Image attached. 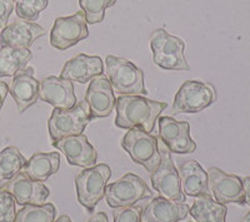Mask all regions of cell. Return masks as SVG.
I'll list each match as a JSON object with an SVG mask.
<instances>
[{"label": "cell", "instance_id": "obj_12", "mask_svg": "<svg viewBox=\"0 0 250 222\" xmlns=\"http://www.w3.org/2000/svg\"><path fill=\"white\" fill-rule=\"evenodd\" d=\"M209 188L213 192L215 201L223 205L236 203L245 205L243 179L235 174H229L218 167H211L208 171Z\"/></svg>", "mask_w": 250, "mask_h": 222}, {"label": "cell", "instance_id": "obj_9", "mask_svg": "<svg viewBox=\"0 0 250 222\" xmlns=\"http://www.w3.org/2000/svg\"><path fill=\"white\" fill-rule=\"evenodd\" d=\"M160 166L150 176L154 190L159 192L163 197L174 202L185 203V195L183 194L179 172L176 170L169 149H160Z\"/></svg>", "mask_w": 250, "mask_h": 222}, {"label": "cell", "instance_id": "obj_6", "mask_svg": "<svg viewBox=\"0 0 250 222\" xmlns=\"http://www.w3.org/2000/svg\"><path fill=\"white\" fill-rule=\"evenodd\" d=\"M110 177L111 170L105 163L85 168L77 176L75 187L78 201L89 212H94L103 197H105L106 182Z\"/></svg>", "mask_w": 250, "mask_h": 222}, {"label": "cell", "instance_id": "obj_7", "mask_svg": "<svg viewBox=\"0 0 250 222\" xmlns=\"http://www.w3.org/2000/svg\"><path fill=\"white\" fill-rule=\"evenodd\" d=\"M216 100V91L211 84L200 80H187L176 92L173 113H199Z\"/></svg>", "mask_w": 250, "mask_h": 222}, {"label": "cell", "instance_id": "obj_26", "mask_svg": "<svg viewBox=\"0 0 250 222\" xmlns=\"http://www.w3.org/2000/svg\"><path fill=\"white\" fill-rule=\"evenodd\" d=\"M57 210L53 203L25 205L17 212L14 222H54Z\"/></svg>", "mask_w": 250, "mask_h": 222}, {"label": "cell", "instance_id": "obj_23", "mask_svg": "<svg viewBox=\"0 0 250 222\" xmlns=\"http://www.w3.org/2000/svg\"><path fill=\"white\" fill-rule=\"evenodd\" d=\"M227 212V206L216 202L210 195L196 197L189 210V214L196 222H225Z\"/></svg>", "mask_w": 250, "mask_h": 222}, {"label": "cell", "instance_id": "obj_3", "mask_svg": "<svg viewBox=\"0 0 250 222\" xmlns=\"http://www.w3.org/2000/svg\"><path fill=\"white\" fill-rule=\"evenodd\" d=\"M153 60L165 71H190L184 55V40L170 35L165 29H155L150 34Z\"/></svg>", "mask_w": 250, "mask_h": 222}, {"label": "cell", "instance_id": "obj_32", "mask_svg": "<svg viewBox=\"0 0 250 222\" xmlns=\"http://www.w3.org/2000/svg\"><path fill=\"white\" fill-rule=\"evenodd\" d=\"M243 188H244L245 203L250 207V176L245 177V178L243 179Z\"/></svg>", "mask_w": 250, "mask_h": 222}, {"label": "cell", "instance_id": "obj_18", "mask_svg": "<svg viewBox=\"0 0 250 222\" xmlns=\"http://www.w3.org/2000/svg\"><path fill=\"white\" fill-rule=\"evenodd\" d=\"M45 34V29L33 22H14L0 33V47L29 49L35 40Z\"/></svg>", "mask_w": 250, "mask_h": 222}, {"label": "cell", "instance_id": "obj_10", "mask_svg": "<svg viewBox=\"0 0 250 222\" xmlns=\"http://www.w3.org/2000/svg\"><path fill=\"white\" fill-rule=\"evenodd\" d=\"M89 37L88 23L83 12L58 18L50 33V44L58 50H66Z\"/></svg>", "mask_w": 250, "mask_h": 222}, {"label": "cell", "instance_id": "obj_17", "mask_svg": "<svg viewBox=\"0 0 250 222\" xmlns=\"http://www.w3.org/2000/svg\"><path fill=\"white\" fill-rule=\"evenodd\" d=\"M39 83L34 77V68L31 67L21 69L14 75L9 93L14 98L19 113H24L39 99Z\"/></svg>", "mask_w": 250, "mask_h": 222}, {"label": "cell", "instance_id": "obj_13", "mask_svg": "<svg viewBox=\"0 0 250 222\" xmlns=\"http://www.w3.org/2000/svg\"><path fill=\"white\" fill-rule=\"evenodd\" d=\"M159 123V137L167 148L173 153H193L196 149V143L190 137V125L183 121L174 120L173 117H162Z\"/></svg>", "mask_w": 250, "mask_h": 222}, {"label": "cell", "instance_id": "obj_22", "mask_svg": "<svg viewBox=\"0 0 250 222\" xmlns=\"http://www.w3.org/2000/svg\"><path fill=\"white\" fill-rule=\"evenodd\" d=\"M60 167V154L58 152H37L26 161L21 172L29 178L44 182L50 176L57 173Z\"/></svg>", "mask_w": 250, "mask_h": 222}, {"label": "cell", "instance_id": "obj_27", "mask_svg": "<svg viewBox=\"0 0 250 222\" xmlns=\"http://www.w3.org/2000/svg\"><path fill=\"white\" fill-rule=\"evenodd\" d=\"M117 0H79V5L85 15L86 23L97 24L104 20L105 10L115 5Z\"/></svg>", "mask_w": 250, "mask_h": 222}, {"label": "cell", "instance_id": "obj_19", "mask_svg": "<svg viewBox=\"0 0 250 222\" xmlns=\"http://www.w3.org/2000/svg\"><path fill=\"white\" fill-rule=\"evenodd\" d=\"M103 71H104V63H103L102 58L97 57V55L91 57V55L80 53L64 64L62 73H60V78L71 80V82H78L80 84H85L103 74Z\"/></svg>", "mask_w": 250, "mask_h": 222}, {"label": "cell", "instance_id": "obj_21", "mask_svg": "<svg viewBox=\"0 0 250 222\" xmlns=\"http://www.w3.org/2000/svg\"><path fill=\"white\" fill-rule=\"evenodd\" d=\"M178 172L182 182L183 194L190 197L210 195L208 172L203 170L199 162L194 160L183 161L179 163Z\"/></svg>", "mask_w": 250, "mask_h": 222}, {"label": "cell", "instance_id": "obj_25", "mask_svg": "<svg viewBox=\"0 0 250 222\" xmlns=\"http://www.w3.org/2000/svg\"><path fill=\"white\" fill-rule=\"evenodd\" d=\"M26 160L14 146L4 148L0 152V183L17 176L25 166Z\"/></svg>", "mask_w": 250, "mask_h": 222}, {"label": "cell", "instance_id": "obj_29", "mask_svg": "<svg viewBox=\"0 0 250 222\" xmlns=\"http://www.w3.org/2000/svg\"><path fill=\"white\" fill-rule=\"evenodd\" d=\"M15 203L14 197L0 187V222L15 221Z\"/></svg>", "mask_w": 250, "mask_h": 222}, {"label": "cell", "instance_id": "obj_16", "mask_svg": "<svg viewBox=\"0 0 250 222\" xmlns=\"http://www.w3.org/2000/svg\"><path fill=\"white\" fill-rule=\"evenodd\" d=\"M39 98L43 102L54 105V108L70 109L77 104L73 82L54 75L40 80Z\"/></svg>", "mask_w": 250, "mask_h": 222}, {"label": "cell", "instance_id": "obj_28", "mask_svg": "<svg viewBox=\"0 0 250 222\" xmlns=\"http://www.w3.org/2000/svg\"><path fill=\"white\" fill-rule=\"evenodd\" d=\"M14 3L18 17L26 22H37L40 13L48 6L49 0H14Z\"/></svg>", "mask_w": 250, "mask_h": 222}, {"label": "cell", "instance_id": "obj_36", "mask_svg": "<svg viewBox=\"0 0 250 222\" xmlns=\"http://www.w3.org/2000/svg\"><path fill=\"white\" fill-rule=\"evenodd\" d=\"M242 222H250V212H248V214L243 217Z\"/></svg>", "mask_w": 250, "mask_h": 222}, {"label": "cell", "instance_id": "obj_24", "mask_svg": "<svg viewBox=\"0 0 250 222\" xmlns=\"http://www.w3.org/2000/svg\"><path fill=\"white\" fill-rule=\"evenodd\" d=\"M33 54L29 49L0 48V78L14 77L18 72L26 68Z\"/></svg>", "mask_w": 250, "mask_h": 222}, {"label": "cell", "instance_id": "obj_14", "mask_svg": "<svg viewBox=\"0 0 250 222\" xmlns=\"http://www.w3.org/2000/svg\"><path fill=\"white\" fill-rule=\"evenodd\" d=\"M84 100L88 103L93 120L108 117L117 105L113 87L108 78L103 74L90 80Z\"/></svg>", "mask_w": 250, "mask_h": 222}, {"label": "cell", "instance_id": "obj_34", "mask_svg": "<svg viewBox=\"0 0 250 222\" xmlns=\"http://www.w3.org/2000/svg\"><path fill=\"white\" fill-rule=\"evenodd\" d=\"M86 222H109V221L105 212H97V214H94Z\"/></svg>", "mask_w": 250, "mask_h": 222}, {"label": "cell", "instance_id": "obj_8", "mask_svg": "<svg viewBox=\"0 0 250 222\" xmlns=\"http://www.w3.org/2000/svg\"><path fill=\"white\" fill-rule=\"evenodd\" d=\"M153 192L139 176L126 173L114 183L106 185L105 198L111 208L130 207L142 199L151 197Z\"/></svg>", "mask_w": 250, "mask_h": 222}, {"label": "cell", "instance_id": "obj_2", "mask_svg": "<svg viewBox=\"0 0 250 222\" xmlns=\"http://www.w3.org/2000/svg\"><path fill=\"white\" fill-rule=\"evenodd\" d=\"M106 74L111 87L122 96H146L144 84V72L133 62L124 58L108 55Z\"/></svg>", "mask_w": 250, "mask_h": 222}, {"label": "cell", "instance_id": "obj_33", "mask_svg": "<svg viewBox=\"0 0 250 222\" xmlns=\"http://www.w3.org/2000/svg\"><path fill=\"white\" fill-rule=\"evenodd\" d=\"M9 93V87L5 82H0V111L3 108V104L5 102V98Z\"/></svg>", "mask_w": 250, "mask_h": 222}, {"label": "cell", "instance_id": "obj_31", "mask_svg": "<svg viewBox=\"0 0 250 222\" xmlns=\"http://www.w3.org/2000/svg\"><path fill=\"white\" fill-rule=\"evenodd\" d=\"M14 8V0H0V28H5L8 25L9 17Z\"/></svg>", "mask_w": 250, "mask_h": 222}, {"label": "cell", "instance_id": "obj_15", "mask_svg": "<svg viewBox=\"0 0 250 222\" xmlns=\"http://www.w3.org/2000/svg\"><path fill=\"white\" fill-rule=\"evenodd\" d=\"M53 147L65 154L69 165L78 167H93L98 160L97 149L90 145L85 134L71 136L53 142Z\"/></svg>", "mask_w": 250, "mask_h": 222}, {"label": "cell", "instance_id": "obj_4", "mask_svg": "<svg viewBox=\"0 0 250 222\" xmlns=\"http://www.w3.org/2000/svg\"><path fill=\"white\" fill-rule=\"evenodd\" d=\"M93 121L85 100L77 103L70 109L54 108L48 122L49 136L53 142L71 136H79Z\"/></svg>", "mask_w": 250, "mask_h": 222}, {"label": "cell", "instance_id": "obj_5", "mask_svg": "<svg viewBox=\"0 0 250 222\" xmlns=\"http://www.w3.org/2000/svg\"><path fill=\"white\" fill-rule=\"evenodd\" d=\"M122 147L128 152L131 160L153 173L162 161L158 138L140 128H130L122 140Z\"/></svg>", "mask_w": 250, "mask_h": 222}, {"label": "cell", "instance_id": "obj_1", "mask_svg": "<svg viewBox=\"0 0 250 222\" xmlns=\"http://www.w3.org/2000/svg\"><path fill=\"white\" fill-rule=\"evenodd\" d=\"M167 103L148 99L144 96H120L117 98L115 125L119 128H140L153 132L156 118L167 108Z\"/></svg>", "mask_w": 250, "mask_h": 222}, {"label": "cell", "instance_id": "obj_20", "mask_svg": "<svg viewBox=\"0 0 250 222\" xmlns=\"http://www.w3.org/2000/svg\"><path fill=\"white\" fill-rule=\"evenodd\" d=\"M189 210L190 207L187 203L158 196L142 211V222H179L189 215Z\"/></svg>", "mask_w": 250, "mask_h": 222}, {"label": "cell", "instance_id": "obj_35", "mask_svg": "<svg viewBox=\"0 0 250 222\" xmlns=\"http://www.w3.org/2000/svg\"><path fill=\"white\" fill-rule=\"evenodd\" d=\"M54 222H71V220H70V217L66 216V215H62V216L58 217Z\"/></svg>", "mask_w": 250, "mask_h": 222}, {"label": "cell", "instance_id": "obj_11", "mask_svg": "<svg viewBox=\"0 0 250 222\" xmlns=\"http://www.w3.org/2000/svg\"><path fill=\"white\" fill-rule=\"evenodd\" d=\"M0 187L14 197L18 205H44L50 195L49 188L40 181L29 178L25 173H19L6 182L0 183Z\"/></svg>", "mask_w": 250, "mask_h": 222}, {"label": "cell", "instance_id": "obj_30", "mask_svg": "<svg viewBox=\"0 0 250 222\" xmlns=\"http://www.w3.org/2000/svg\"><path fill=\"white\" fill-rule=\"evenodd\" d=\"M142 211L139 206L114 208V222H142Z\"/></svg>", "mask_w": 250, "mask_h": 222}]
</instances>
